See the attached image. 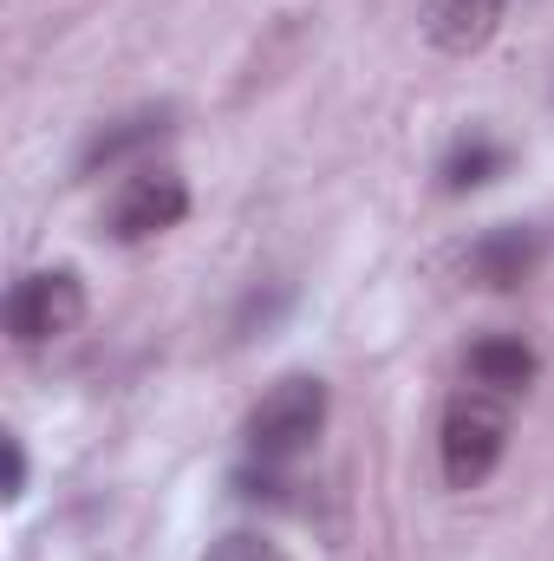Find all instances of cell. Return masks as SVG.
Wrapping results in <instances>:
<instances>
[{
    "label": "cell",
    "mask_w": 554,
    "mask_h": 561,
    "mask_svg": "<svg viewBox=\"0 0 554 561\" xmlns=\"http://www.w3.org/2000/svg\"><path fill=\"white\" fill-rule=\"evenodd\" d=\"M509 450V405L503 392H457L450 412H443V431H437V463H443V483L450 490H476Z\"/></svg>",
    "instance_id": "6da1fadb"
},
{
    "label": "cell",
    "mask_w": 554,
    "mask_h": 561,
    "mask_svg": "<svg viewBox=\"0 0 554 561\" xmlns=\"http://www.w3.org/2000/svg\"><path fill=\"white\" fill-rule=\"evenodd\" d=\"M326 431V386L320 379H307V373H293V379H280L275 392L249 412V450L262 457V463H287V457H300V450H313V437Z\"/></svg>",
    "instance_id": "7a4b0ae2"
},
{
    "label": "cell",
    "mask_w": 554,
    "mask_h": 561,
    "mask_svg": "<svg viewBox=\"0 0 554 561\" xmlns=\"http://www.w3.org/2000/svg\"><path fill=\"white\" fill-rule=\"evenodd\" d=\"M79 320H85V280L72 268H39V275L13 280V294H7V333L20 346L66 340Z\"/></svg>",
    "instance_id": "3957f363"
},
{
    "label": "cell",
    "mask_w": 554,
    "mask_h": 561,
    "mask_svg": "<svg viewBox=\"0 0 554 561\" xmlns=\"http://www.w3.org/2000/svg\"><path fill=\"white\" fill-rule=\"evenodd\" d=\"M542 255H549V229L503 222V229H483L463 249V275L476 280V287H489V294H509V287H522V280L542 268Z\"/></svg>",
    "instance_id": "277c9868"
},
{
    "label": "cell",
    "mask_w": 554,
    "mask_h": 561,
    "mask_svg": "<svg viewBox=\"0 0 554 561\" xmlns=\"http://www.w3.org/2000/svg\"><path fill=\"white\" fill-rule=\"evenodd\" d=\"M183 216H189V183L176 170H138L112 196V236L118 242H150V236L176 229Z\"/></svg>",
    "instance_id": "5b68a950"
},
{
    "label": "cell",
    "mask_w": 554,
    "mask_h": 561,
    "mask_svg": "<svg viewBox=\"0 0 554 561\" xmlns=\"http://www.w3.org/2000/svg\"><path fill=\"white\" fill-rule=\"evenodd\" d=\"M463 373H470V386L516 399V392H529V386H535L542 359H535V346H529L522 333H483V340L463 353Z\"/></svg>",
    "instance_id": "8992f818"
},
{
    "label": "cell",
    "mask_w": 554,
    "mask_h": 561,
    "mask_svg": "<svg viewBox=\"0 0 554 561\" xmlns=\"http://www.w3.org/2000/svg\"><path fill=\"white\" fill-rule=\"evenodd\" d=\"M503 13H509V0H424V33L443 53H476L496 39Z\"/></svg>",
    "instance_id": "52a82bcc"
},
{
    "label": "cell",
    "mask_w": 554,
    "mask_h": 561,
    "mask_svg": "<svg viewBox=\"0 0 554 561\" xmlns=\"http://www.w3.org/2000/svg\"><path fill=\"white\" fill-rule=\"evenodd\" d=\"M163 131H170V112H163V105H143V112H131V118L99 125V131H92V144L79 150V176H99V170L131 163V157H143V150L163 138Z\"/></svg>",
    "instance_id": "ba28073f"
},
{
    "label": "cell",
    "mask_w": 554,
    "mask_h": 561,
    "mask_svg": "<svg viewBox=\"0 0 554 561\" xmlns=\"http://www.w3.org/2000/svg\"><path fill=\"white\" fill-rule=\"evenodd\" d=\"M503 170H509V144L489 138V131H463V138L443 150V163H437V176H443L450 196H470V190L496 183Z\"/></svg>",
    "instance_id": "9c48e42d"
},
{
    "label": "cell",
    "mask_w": 554,
    "mask_h": 561,
    "mask_svg": "<svg viewBox=\"0 0 554 561\" xmlns=\"http://www.w3.org/2000/svg\"><path fill=\"white\" fill-rule=\"evenodd\" d=\"M203 561H280V549L268 542V536H222Z\"/></svg>",
    "instance_id": "30bf717a"
},
{
    "label": "cell",
    "mask_w": 554,
    "mask_h": 561,
    "mask_svg": "<svg viewBox=\"0 0 554 561\" xmlns=\"http://www.w3.org/2000/svg\"><path fill=\"white\" fill-rule=\"evenodd\" d=\"M0 450H7V503H20L26 496V450H20V437H0Z\"/></svg>",
    "instance_id": "8fae6325"
}]
</instances>
